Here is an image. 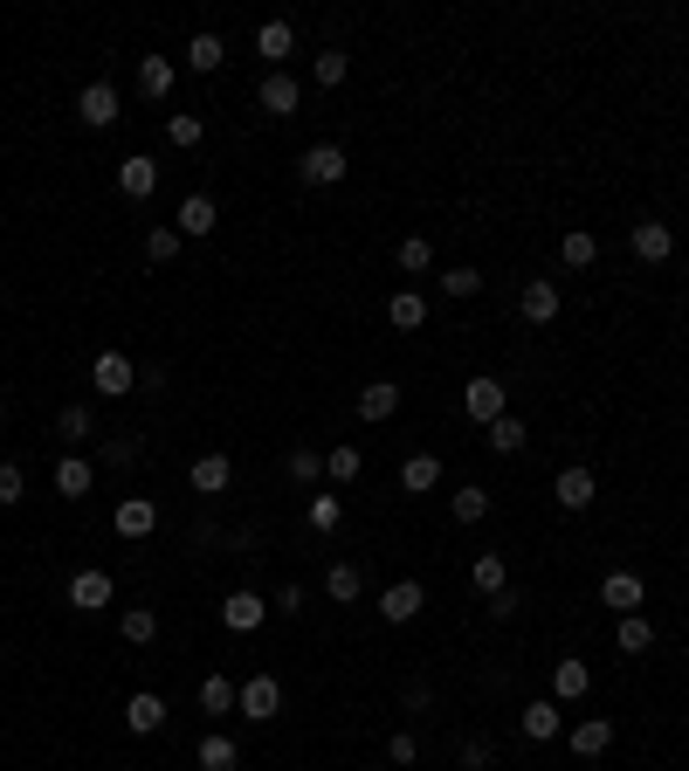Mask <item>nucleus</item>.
<instances>
[{
    "label": "nucleus",
    "mask_w": 689,
    "mask_h": 771,
    "mask_svg": "<svg viewBox=\"0 0 689 771\" xmlns=\"http://www.w3.org/2000/svg\"><path fill=\"white\" fill-rule=\"evenodd\" d=\"M463 406H469V421L490 427V421H503V414H510V386H503L497 372H476V379H469V393H463Z\"/></svg>",
    "instance_id": "f257e3e1"
},
{
    "label": "nucleus",
    "mask_w": 689,
    "mask_h": 771,
    "mask_svg": "<svg viewBox=\"0 0 689 771\" xmlns=\"http://www.w3.org/2000/svg\"><path fill=\"white\" fill-rule=\"evenodd\" d=\"M421 606H427L421 579H393L387 593H379V621H387V627H407V621H421Z\"/></svg>",
    "instance_id": "f03ea898"
},
{
    "label": "nucleus",
    "mask_w": 689,
    "mask_h": 771,
    "mask_svg": "<svg viewBox=\"0 0 689 771\" xmlns=\"http://www.w3.org/2000/svg\"><path fill=\"white\" fill-rule=\"evenodd\" d=\"M263 621H269V600L248 593V585H235V593L221 600V627H227V634H255Z\"/></svg>",
    "instance_id": "7ed1b4c3"
},
{
    "label": "nucleus",
    "mask_w": 689,
    "mask_h": 771,
    "mask_svg": "<svg viewBox=\"0 0 689 771\" xmlns=\"http://www.w3.org/2000/svg\"><path fill=\"white\" fill-rule=\"evenodd\" d=\"M297 172H303V187H338V179H345V145H311V152H303V159H297Z\"/></svg>",
    "instance_id": "20e7f679"
},
{
    "label": "nucleus",
    "mask_w": 689,
    "mask_h": 771,
    "mask_svg": "<svg viewBox=\"0 0 689 771\" xmlns=\"http://www.w3.org/2000/svg\"><path fill=\"white\" fill-rule=\"evenodd\" d=\"M90 386H97V393H104V400H124V393H132V386H138V366H132V358H124V351H104V358H97V366H90Z\"/></svg>",
    "instance_id": "39448f33"
},
{
    "label": "nucleus",
    "mask_w": 689,
    "mask_h": 771,
    "mask_svg": "<svg viewBox=\"0 0 689 771\" xmlns=\"http://www.w3.org/2000/svg\"><path fill=\"white\" fill-rule=\"evenodd\" d=\"M235 709L248 716V724H269V716L284 709V682H276V675H248V682H242V703H235Z\"/></svg>",
    "instance_id": "423d86ee"
},
{
    "label": "nucleus",
    "mask_w": 689,
    "mask_h": 771,
    "mask_svg": "<svg viewBox=\"0 0 689 771\" xmlns=\"http://www.w3.org/2000/svg\"><path fill=\"white\" fill-rule=\"evenodd\" d=\"M111 593H118V585H111V572H97V565H90V572H69V606L76 613H104Z\"/></svg>",
    "instance_id": "0eeeda50"
},
{
    "label": "nucleus",
    "mask_w": 689,
    "mask_h": 771,
    "mask_svg": "<svg viewBox=\"0 0 689 771\" xmlns=\"http://www.w3.org/2000/svg\"><path fill=\"white\" fill-rule=\"evenodd\" d=\"M255 97H263V111H269V118H297V111H303V90H297V76H290V69H269Z\"/></svg>",
    "instance_id": "6e6552de"
},
{
    "label": "nucleus",
    "mask_w": 689,
    "mask_h": 771,
    "mask_svg": "<svg viewBox=\"0 0 689 771\" xmlns=\"http://www.w3.org/2000/svg\"><path fill=\"white\" fill-rule=\"evenodd\" d=\"M111 530L118 537H152V530H159V503H152V496H124L111 510Z\"/></svg>",
    "instance_id": "1a4fd4ad"
},
{
    "label": "nucleus",
    "mask_w": 689,
    "mask_h": 771,
    "mask_svg": "<svg viewBox=\"0 0 689 771\" xmlns=\"http://www.w3.org/2000/svg\"><path fill=\"white\" fill-rule=\"evenodd\" d=\"M118 90L111 83H84V97H76V118H84L90 124V132H104V124H118Z\"/></svg>",
    "instance_id": "9d476101"
},
{
    "label": "nucleus",
    "mask_w": 689,
    "mask_h": 771,
    "mask_svg": "<svg viewBox=\"0 0 689 771\" xmlns=\"http://www.w3.org/2000/svg\"><path fill=\"white\" fill-rule=\"evenodd\" d=\"M518 311H524V324H552L558 317V282L552 276H531L524 290H518Z\"/></svg>",
    "instance_id": "9b49d317"
},
{
    "label": "nucleus",
    "mask_w": 689,
    "mask_h": 771,
    "mask_svg": "<svg viewBox=\"0 0 689 771\" xmlns=\"http://www.w3.org/2000/svg\"><path fill=\"white\" fill-rule=\"evenodd\" d=\"M518 724H524V737H538V744H552L558 730H566V703H552V696H538V703H524V709H518Z\"/></svg>",
    "instance_id": "f8f14e48"
},
{
    "label": "nucleus",
    "mask_w": 689,
    "mask_h": 771,
    "mask_svg": "<svg viewBox=\"0 0 689 771\" xmlns=\"http://www.w3.org/2000/svg\"><path fill=\"white\" fill-rule=\"evenodd\" d=\"M634 255H642V262H669V255H676V227L669 221H634Z\"/></svg>",
    "instance_id": "ddd939ff"
},
{
    "label": "nucleus",
    "mask_w": 689,
    "mask_h": 771,
    "mask_svg": "<svg viewBox=\"0 0 689 771\" xmlns=\"http://www.w3.org/2000/svg\"><path fill=\"white\" fill-rule=\"evenodd\" d=\"M586 689H593V668H586L579 655H566V661H552V703H579Z\"/></svg>",
    "instance_id": "4468645a"
},
{
    "label": "nucleus",
    "mask_w": 689,
    "mask_h": 771,
    "mask_svg": "<svg viewBox=\"0 0 689 771\" xmlns=\"http://www.w3.org/2000/svg\"><path fill=\"white\" fill-rule=\"evenodd\" d=\"M552 496H558V510H586V503L600 496V482H593V469H579V461H573V469H558Z\"/></svg>",
    "instance_id": "2eb2a0df"
},
{
    "label": "nucleus",
    "mask_w": 689,
    "mask_h": 771,
    "mask_svg": "<svg viewBox=\"0 0 689 771\" xmlns=\"http://www.w3.org/2000/svg\"><path fill=\"white\" fill-rule=\"evenodd\" d=\"M400 414V386L393 379H366L359 386V421H393Z\"/></svg>",
    "instance_id": "dca6fc26"
},
{
    "label": "nucleus",
    "mask_w": 689,
    "mask_h": 771,
    "mask_svg": "<svg viewBox=\"0 0 689 771\" xmlns=\"http://www.w3.org/2000/svg\"><path fill=\"white\" fill-rule=\"evenodd\" d=\"M600 600L614 606V613H642V600H648V585L634 579V572H607L600 579Z\"/></svg>",
    "instance_id": "f3484780"
},
{
    "label": "nucleus",
    "mask_w": 689,
    "mask_h": 771,
    "mask_svg": "<svg viewBox=\"0 0 689 771\" xmlns=\"http://www.w3.org/2000/svg\"><path fill=\"white\" fill-rule=\"evenodd\" d=\"M221 214H214V200L208 193H187L180 200V242H200V235H214Z\"/></svg>",
    "instance_id": "a211bd4d"
},
{
    "label": "nucleus",
    "mask_w": 689,
    "mask_h": 771,
    "mask_svg": "<svg viewBox=\"0 0 689 771\" xmlns=\"http://www.w3.org/2000/svg\"><path fill=\"white\" fill-rule=\"evenodd\" d=\"M290 48H297L290 21H263V29H255V56H263L269 69H284V63H290Z\"/></svg>",
    "instance_id": "6ab92c4d"
},
{
    "label": "nucleus",
    "mask_w": 689,
    "mask_h": 771,
    "mask_svg": "<svg viewBox=\"0 0 689 771\" xmlns=\"http://www.w3.org/2000/svg\"><path fill=\"white\" fill-rule=\"evenodd\" d=\"M159 724H166V703L152 696V689H138V696L124 703V730H132V737H152Z\"/></svg>",
    "instance_id": "aec40b11"
},
{
    "label": "nucleus",
    "mask_w": 689,
    "mask_h": 771,
    "mask_svg": "<svg viewBox=\"0 0 689 771\" xmlns=\"http://www.w3.org/2000/svg\"><path fill=\"white\" fill-rule=\"evenodd\" d=\"M152 187H159V166H152L145 152L118 166V193H124V200H152Z\"/></svg>",
    "instance_id": "412c9836"
},
{
    "label": "nucleus",
    "mask_w": 689,
    "mask_h": 771,
    "mask_svg": "<svg viewBox=\"0 0 689 771\" xmlns=\"http://www.w3.org/2000/svg\"><path fill=\"white\" fill-rule=\"evenodd\" d=\"M387 324H393V331H421V324H427V297H421V290H393V297H387Z\"/></svg>",
    "instance_id": "4be33fe9"
},
{
    "label": "nucleus",
    "mask_w": 689,
    "mask_h": 771,
    "mask_svg": "<svg viewBox=\"0 0 689 771\" xmlns=\"http://www.w3.org/2000/svg\"><path fill=\"white\" fill-rule=\"evenodd\" d=\"M435 482H442V461H435V455H407V461H400V490H407V496H427Z\"/></svg>",
    "instance_id": "5701e85b"
},
{
    "label": "nucleus",
    "mask_w": 689,
    "mask_h": 771,
    "mask_svg": "<svg viewBox=\"0 0 689 771\" xmlns=\"http://www.w3.org/2000/svg\"><path fill=\"white\" fill-rule=\"evenodd\" d=\"M90 482H97V469H90L84 455H63V461H56V496L76 503V496H90Z\"/></svg>",
    "instance_id": "b1692460"
},
{
    "label": "nucleus",
    "mask_w": 689,
    "mask_h": 771,
    "mask_svg": "<svg viewBox=\"0 0 689 771\" xmlns=\"http://www.w3.org/2000/svg\"><path fill=\"white\" fill-rule=\"evenodd\" d=\"M200 771H242V751H235V737H227V730L200 737Z\"/></svg>",
    "instance_id": "393cba45"
},
{
    "label": "nucleus",
    "mask_w": 689,
    "mask_h": 771,
    "mask_svg": "<svg viewBox=\"0 0 689 771\" xmlns=\"http://www.w3.org/2000/svg\"><path fill=\"white\" fill-rule=\"evenodd\" d=\"M227 482H235V461H227V455H200V461H193V490H200V496H221Z\"/></svg>",
    "instance_id": "a878e982"
},
{
    "label": "nucleus",
    "mask_w": 689,
    "mask_h": 771,
    "mask_svg": "<svg viewBox=\"0 0 689 771\" xmlns=\"http://www.w3.org/2000/svg\"><path fill=\"white\" fill-rule=\"evenodd\" d=\"M221 63H227V42H221L214 29H200V35L187 42V69H200V76H214Z\"/></svg>",
    "instance_id": "bb28decb"
},
{
    "label": "nucleus",
    "mask_w": 689,
    "mask_h": 771,
    "mask_svg": "<svg viewBox=\"0 0 689 771\" xmlns=\"http://www.w3.org/2000/svg\"><path fill=\"white\" fill-rule=\"evenodd\" d=\"M469 585H476L482 600H490V593H503V585H510V565H503V551H482V558L469 565Z\"/></svg>",
    "instance_id": "cd10ccee"
},
{
    "label": "nucleus",
    "mask_w": 689,
    "mask_h": 771,
    "mask_svg": "<svg viewBox=\"0 0 689 771\" xmlns=\"http://www.w3.org/2000/svg\"><path fill=\"white\" fill-rule=\"evenodd\" d=\"M607 744H614V724H607V716H586V724H573V751H579V758H600Z\"/></svg>",
    "instance_id": "c85d7f7f"
},
{
    "label": "nucleus",
    "mask_w": 689,
    "mask_h": 771,
    "mask_svg": "<svg viewBox=\"0 0 689 771\" xmlns=\"http://www.w3.org/2000/svg\"><path fill=\"white\" fill-rule=\"evenodd\" d=\"M173 90V56H138V97H166Z\"/></svg>",
    "instance_id": "c756f323"
},
{
    "label": "nucleus",
    "mask_w": 689,
    "mask_h": 771,
    "mask_svg": "<svg viewBox=\"0 0 689 771\" xmlns=\"http://www.w3.org/2000/svg\"><path fill=\"white\" fill-rule=\"evenodd\" d=\"M558 262H566V269H593L600 262V242L586 235V227H573V235L558 242Z\"/></svg>",
    "instance_id": "7c9ffc66"
},
{
    "label": "nucleus",
    "mask_w": 689,
    "mask_h": 771,
    "mask_svg": "<svg viewBox=\"0 0 689 771\" xmlns=\"http://www.w3.org/2000/svg\"><path fill=\"white\" fill-rule=\"evenodd\" d=\"M324 593H331V600H338V606H352V600H359V593H366V579H359V565H331V572H324Z\"/></svg>",
    "instance_id": "2f4dec72"
},
{
    "label": "nucleus",
    "mask_w": 689,
    "mask_h": 771,
    "mask_svg": "<svg viewBox=\"0 0 689 771\" xmlns=\"http://www.w3.org/2000/svg\"><path fill=\"white\" fill-rule=\"evenodd\" d=\"M614 640H621V655H648V648H655V627L642 621V613H621V627H614Z\"/></svg>",
    "instance_id": "473e14b6"
},
{
    "label": "nucleus",
    "mask_w": 689,
    "mask_h": 771,
    "mask_svg": "<svg viewBox=\"0 0 689 771\" xmlns=\"http://www.w3.org/2000/svg\"><path fill=\"white\" fill-rule=\"evenodd\" d=\"M235 703H242V689L227 682V675H208V682H200V709H208V716H227Z\"/></svg>",
    "instance_id": "72a5a7b5"
},
{
    "label": "nucleus",
    "mask_w": 689,
    "mask_h": 771,
    "mask_svg": "<svg viewBox=\"0 0 689 771\" xmlns=\"http://www.w3.org/2000/svg\"><path fill=\"white\" fill-rule=\"evenodd\" d=\"M490 517V490H482V482H463V490H455V524H482Z\"/></svg>",
    "instance_id": "f704fd0d"
},
{
    "label": "nucleus",
    "mask_w": 689,
    "mask_h": 771,
    "mask_svg": "<svg viewBox=\"0 0 689 771\" xmlns=\"http://www.w3.org/2000/svg\"><path fill=\"white\" fill-rule=\"evenodd\" d=\"M124 640H132V648H152V640H159V613H152V606H124Z\"/></svg>",
    "instance_id": "c9c22d12"
},
{
    "label": "nucleus",
    "mask_w": 689,
    "mask_h": 771,
    "mask_svg": "<svg viewBox=\"0 0 689 771\" xmlns=\"http://www.w3.org/2000/svg\"><path fill=\"white\" fill-rule=\"evenodd\" d=\"M359 469H366L359 448H331V455H324V476L338 482V490H345V482H359Z\"/></svg>",
    "instance_id": "e433bc0d"
},
{
    "label": "nucleus",
    "mask_w": 689,
    "mask_h": 771,
    "mask_svg": "<svg viewBox=\"0 0 689 771\" xmlns=\"http://www.w3.org/2000/svg\"><path fill=\"white\" fill-rule=\"evenodd\" d=\"M56 427H63V442H90V427H97V414H90V406H84V400H69V406H63V414H56Z\"/></svg>",
    "instance_id": "4c0bfd02"
},
{
    "label": "nucleus",
    "mask_w": 689,
    "mask_h": 771,
    "mask_svg": "<svg viewBox=\"0 0 689 771\" xmlns=\"http://www.w3.org/2000/svg\"><path fill=\"white\" fill-rule=\"evenodd\" d=\"M166 138H173V145H180V152H193L200 138H208V124H200L193 111H173V118H166Z\"/></svg>",
    "instance_id": "58836bf2"
},
{
    "label": "nucleus",
    "mask_w": 689,
    "mask_h": 771,
    "mask_svg": "<svg viewBox=\"0 0 689 771\" xmlns=\"http://www.w3.org/2000/svg\"><path fill=\"white\" fill-rule=\"evenodd\" d=\"M524 442H531V434H524V421H518V414H503V421H490V448H497V455H518Z\"/></svg>",
    "instance_id": "ea45409f"
},
{
    "label": "nucleus",
    "mask_w": 689,
    "mask_h": 771,
    "mask_svg": "<svg viewBox=\"0 0 689 771\" xmlns=\"http://www.w3.org/2000/svg\"><path fill=\"white\" fill-rule=\"evenodd\" d=\"M345 69H352V56H345V48H324V56L311 63V76H318L324 90H338V83H345Z\"/></svg>",
    "instance_id": "a19ab883"
},
{
    "label": "nucleus",
    "mask_w": 689,
    "mask_h": 771,
    "mask_svg": "<svg viewBox=\"0 0 689 771\" xmlns=\"http://www.w3.org/2000/svg\"><path fill=\"white\" fill-rule=\"evenodd\" d=\"M393 262H400V269H407V276H421V269H427V262H435V248H427V242H421V235H407V242H400V248H393Z\"/></svg>",
    "instance_id": "79ce46f5"
},
{
    "label": "nucleus",
    "mask_w": 689,
    "mask_h": 771,
    "mask_svg": "<svg viewBox=\"0 0 689 771\" xmlns=\"http://www.w3.org/2000/svg\"><path fill=\"white\" fill-rule=\"evenodd\" d=\"M318 476H324V455H318V448H290V482H303V490H311Z\"/></svg>",
    "instance_id": "37998d69"
},
{
    "label": "nucleus",
    "mask_w": 689,
    "mask_h": 771,
    "mask_svg": "<svg viewBox=\"0 0 689 771\" xmlns=\"http://www.w3.org/2000/svg\"><path fill=\"white\" fill-rule=\"evenodd\" d=\"M435 282H442V297H448V303H455V297H476V290H482V276H476V269H442Z\"/></svg>",
    "instance_id": "c03bdc74"
},
{
    "label": "nucleus",
    "mask_w": 689,
    "mask_h": 771,
    "mask_svg": "<svg viewBox=\"0 0 689 771\" xmlns=\"http://www.w3.org/2000/svg\"><path fill=\"white\" fill-rule=\"evenodd\" d=\"M145 255H152V262H173V255H180V227H152V235H145Z\"/></svg>",
    "instance_id": "a18cd8bd"
},
{
    "label": "nucleus",
    "mask_w": 689,
    "mask_h": 771,
    "mask_svg": "<svg viewBox=\"0 0 689 771\" xmlns=\"http://www.w3.org/2000/svg\"><path fill=\"white\" fill-rule=\"evenodd\" d=\"M345 524V503L338 496H311V530H338Z\"/></svg>",
    "instance_id": "49530a36"
},
{
    "label": "nucleus",
    "mask_w": 689,
    "mask_h": 771,
    "mask_svg": "<svg viewBox=\"0 0 689 771\" xmlns=\"http://www.w3.org/2000/svg\"><path fill=\"white\" fill-rule=\"evenodd\" d=\"M21 496H29V476H21V469H14V461H0V503H8V510H14Z\"/></svg>",
    "instance_id": "de8ad7c7"
},
{
    "label": "nucleus",
    "mask_w": 689,
    "mask_h": 771,
    "mask_svg": "<svg viewBox=\"0 0 689 771\" xmlns=\"http://www.w3.org/2000/svg\"><path fill=\"white\" fill-rule=\"evenodd\" d=\"M387 758H393V764H414V758H421V744L407 737V730H393V737H387Z\"/></svg>",
    "instance_id": "09e8293b"
},
{
    "label": "nucleus",
    "mask_w": 689,
    "mask_h": 771,
    "mask_svg": "<svg viewBox=\"0 0 689 771\" xmlns=\"http://www.w3.org/2000/svg\"><path fill=\"white\" fill-rule=\"evenodd\" d=\"M482 764H490V744L469 737V744H463V771H482Z\"/></svg>",
    "instance_id": "8fccbe9b"
},
{
    "label": "nucleus",
    "mask_w": 689,
    "mask_h": 771,
    "mask_svg": "<svg viewBox=\"0 0 689 771\" xmlns=\"http://www.w3.org/2000/svg\"><path fill=\"white\" fill-rule=\"evenodd\" d=\"M510 613H518V593L503 585V593H490V621H510Z\"/></svg>",
    "instance_id": "3c124183"
},
{
    "label": "nucleus",
    "mask_w": 689,
    "mask_h": 771,
    "mask_svg": "<svg viewBox=\"0 0 689 771\" xmlns=\"http://www.w3.org/2000/svg\"><path fill=\"white\" fill-rule=\"evenodd\" d=\"M132 455H138L132 442H104V469H124V461H132Z\"/></svg>",
    "instance_id": "603ef678"
},
{
    "label": "nucleus",
    "mask_w": 689,
    "mask_h": 771,
    "mask_svg": "<svg viewBox=\"0 0 689 771\" xmlns=\"http://www.w3.org/2000/svg\"><path fill=\"white\" fill-rule=\"evenodd\" d=\"M297 606H303V585H284V593L269 600V613H297Z\"/></svg>",
    "instance_id": "864d4df0"
}]
</instances>
